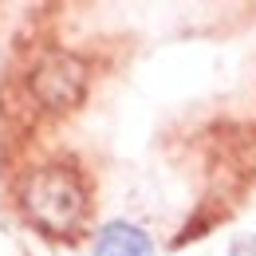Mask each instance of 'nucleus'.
I'll return each mask as SVG.
<instances>
[{
    "instance_id": "nucleus-3",
    "label": "nucleus",
    "mask_w": 256,
    "mask_h": 256,
    "mask_svg": "<svg viewBox=\"0 0 256 256\" xmlns=\"http://www.w3.org/2000/svg\"><path fill=\"white\" fill-rule=\"evenodd\" d=\"M95 256H154V240L138 224L114 221L95 236Z\"/></svg>"
},
{
    "instance_id": "nucleus-2",
    "label": "nucleus",
    "mask_w": 256,
    "mask_h": 256,
    "mask_svg": "<svg viewBox=\"0 0 256 256\" xmlns=\"http://www.w3.org/2000/svg\"><path fill=\"white\" fill-rule=\"evenodd\" d=\"M32 91L52 110H71L87 91V64L79 56L56 52L32 71Z\"/></svg>"
},
{
    "instance_id": "nucleus-1",
    "label": "nucleus",
    "mask_w": 256,
    "mask_h": 256,
    "mask_svg": "<svg viewBox=\"0 0 256 256\" xmlns=\"http://www.w3.org/2000/svg\"><path fill=\"white\" fill-rule=\"evenodd\" d=\"M20 205L32 217V224H40L52 236H71L79 232V224L87 217V193L79 186V178L64 170V166H44L20 190Z\"/></svg>"
},
{
    "instance_id": "nucleus-4",
    "label": "nucleus",
    "mask_w": 256,
    "mask_h": 256,
    "mask_svg": "<svg viewBox=\"0 0 256 256\" xmlns=\"http://www.w3.org/2000/svg\"><path fill=\"white\" fill-rule=\"evenodd\" d=\"M232 256H256V236H248V240H240V244L232 248Z\"/></svg>"
}]
</instances>
